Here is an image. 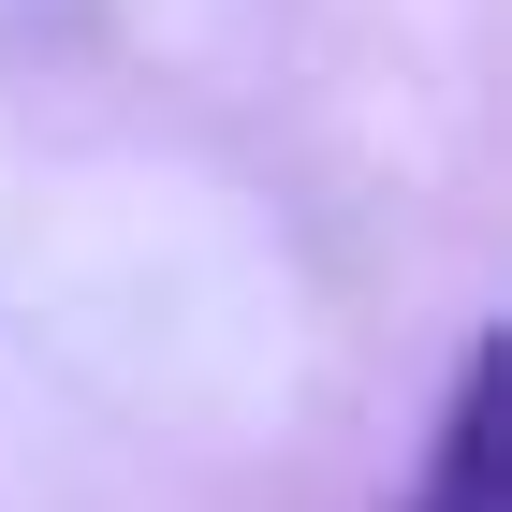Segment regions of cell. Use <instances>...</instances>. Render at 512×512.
<instances>
[{
	"label": "cell",
	"mask_w": 512,
	"mask_h": 512,
	"mask_svg": "<svg viewBox=\"0 0 512 512\" xmlns=\"http://www.w3.org/2000/svg\"><path fill=\"white\" fill-rule=\"evenodd\" d=\"M512 366L498 352H469V381H454V425H439V483L410 512H512Z\"/></svg>",
	"instance_id": "obj_1"
}]
</instances>
